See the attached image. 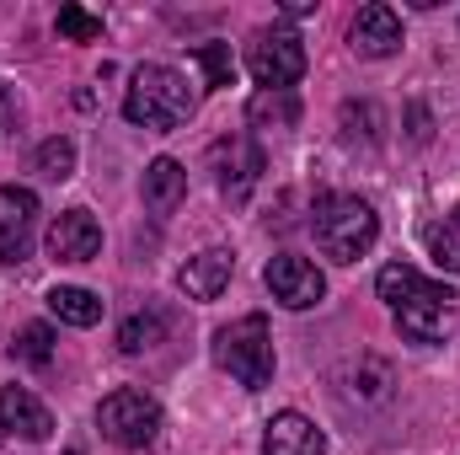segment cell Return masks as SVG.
<instances>
[{
  "label": "cell",
  "mask_w": 460,
  "mask_h": 455,
  "mask_svg": "<svg viewBox=\"0 0 460 455\" xmlns=\"http://www.w3.org/2000/svg\"><path fill=\"white\" fill-rule=\"evenodd\" d=\"M182 199H188V172H182L172 156L150 161V166H145V210H155V215H172Z\"/></svg>",
  "instance_id": "obj_15"
},
{
  "label": "cell",
  "mask_w": 460,
  "mask_h": 455,
  "mask_svg": "<svg viewBox=\"0 0 460 455\" xmlns=\"http://www.w3.org/2000/svg\"><path fill=\"white\" fill-rule=\"evenodd\" d=\"M38 172L54 177V183L75 177V145H70V139H43V145H38Z\"/></svg>",
  "instance_id": "obj_22"
},
{
  "label": "cell",
  "mask_w": 460,
  "mask_h": 455,
  "mask_svg": "<svg viewBox=\"0 0 460 455\" xmlns=\"http://www.w3.org/2000/svg\"><path fill=\"white\" fill-rule=\"evenodd\" d=\"M49 311H54L59 322H70V327H97V322H102V300H97L92 290H81V284L49 290Z\"/></svg>",
  "instance_id": "obj_16"
},
{
  "label": "cell",
  "mask_w": 460,
  "mask_h": 455,
  "mask_svg": "<svg viewBox=\"0 0 460 455\" xmlns=\"http://www.w3.org/2000/svg\"><path fill=\"white\" fill-rule=\"evenodd\" d=\"M327 434L305 418V413H279L262 434V455H322Z\"/></svg>",
  "instance_id": "obj_13"
},
{
  "label": "cell",
  "mask_w": 460,
  "mask_h": 455,
  "mask_svg": "<svg viewBox=\"0 0 460 455\" xmlns=\"http://www.w3.org/2000/svg\"><path fill=\"white\" fill-rule=\"evenodd\" d=\"M193 108H199V97L172 65H139L128 92H123V118L139 123V129H161V134L182 129L193 118Z\"/></svg>",
  "instance_id": "obj_2"
},
{
  "label": "cell",
  "mask_w": 460,
  "mask_h": 455,
  "mask_svg": "<svg viewBox=\"0 0 460 455\" xmlns=\"http://www.w3.org/2000/svg\"><path fill=\"white\" fill-rule=\"evenodd\" d=\"M102 252V226L92 220V210H65L49 226V257L54 263H92Z\"/></svg>",
  "instance_id": "obj_10"
},
{
  "label": "cell",
  "mask_w": 460,
  "mask_h": 455,
  "mask_svg": "<svg viewBox=\"0 0 460 455\" xmlns=\"http://www.w3.org/2000/svg\"><path fill=\"white\" fill-rule=\"evenodd\" d=\"M97 429H102V440H113L123 451H145L161 434V407L139 386H118L113 397H102V407H97Z\"/></svg>",
  "instance_id": "obj_5"
},
{
  "label": "cell",
  "mask_w": 460,
  "mask_h": 455,
  "mask_svg": "<svg viewBox=\"0 0 460 455\" xmlns=\"http://www.w3.org/2000/svg\"><path fill=\"white\" fill-rule=\"evenodd\" d=\"M193 59L204 65V81H209L215 92L235 81V59H230V43H199V49H193Z\"/></svg>",
  "instance_id": "obj_21"
},
{
  "label": "cell",
  "mask_w": 460,
  "mask_h": 455,
  "mask_svg": "<svg viewBox=\"0 0 460 455\" xmlns=\"http://www.w3.org/2000/svg\"><path fill=\"white\" fill-rule=\"evenodd\" d=\"M215 364L230 370V380H241L246 391L273 386V333L268 317H241L215 333Z\"/></svg>",
  "instance_id": "obj_4"
},
{
  "label": "cell",
  "mask_w": 460,
  "mask_h": 455,
  "mask_svg": "<svg viewBox=\"0 0 460 455\" xmlns=\"http://www.w3.org/2000/svg\"><path fill=\"white\" fill-rule=\"evenodd\" d=\"M311 230H316V246L332 263H358L375 246L380 220H375V210L358 193H322L316 210H311Z\"/></svg>",
  "instance_id": "obj_3"
},
{
  "label": "cell",
  "mask_w": 460,
  "mask_h": 455,
  "mask_svg": "<svg viewBox=\"0 0 460 455\" xmlns=\"http://www.w3.org/2000/svg\"><path fill=\"white\" fill-rule=\"evenodd\" d=\"M0 434H16V440H54V413L27 391V386H5L0 391Z\"/></svg>",
  "instance_id": "obj_11"
},
{
  "label": "cell",
  "mask_w": 460,
  "mask_h": 455,
  "mask_svg": "<svg viewBox=\"0 0 460 455\" xmlns=\"http://www.w3.org/2000/svg\"><path fill=\"white\" fill-rule=\"evenodd\" d=\"M209 166H215V183H220V193H226L230 204H246L252 188H257V177L268 172L262 145H257L252 134H226V139H215V145H209Z\"/></svg>",
  "instance_id": "obj_7"
},
{
  "label": "cell",
  "mask_w": 460,
  "mask_h": 455,
  "mask_svg": "<svg viewBox=\"0 0 460 455\" xmlns=\"http://www.w3.org/2000/svg\"><path fill=\"white\" fill-rule=\"evenodd\" d=\"M11 359H22V364H49V359H54V327H49V322H27V327L11 338Z\"/></svg>",
  "instance_id": "obj_20"
},
{
  "label": "cell",
  "mask_w": 460,
  "mask_h": 455,
  "mask_svg": "<svg viewBox=\"0 0 460 455\" xmlns=\"http://www.w3.org/2000/svg\"><path fill=\"white\" fill-rule=\"evenodd\" d=\"M246 123H257V129H295L300 123V97L295 92H257L246 103Z\"/></svg>",
  "instance_id": "obj_17"
},
{
  "label": "cell",
  "mask_w": 460,
  "mask_h": 455,
  "mask_svg": "<svg viewBox=\"0 0 460 455\" xmlns=\"http://www.w3.org/2000/svg\"><path fill=\"white\" fill-rule=\"evenodd\" d=\"M65 38H75V43H97L102 38V16H92V11H81V5H59V22H54Z\"/></svg>",
  "instance_id": "obj_23"
},
{
  "label": "cell",
  "mask_w": 460,
  "mask_h": 455,
  "mask_svg": "<svg viewBox=\"0 0 460 455\" xmlns=\"http://www.w3.org/2000/svg\"><path fill=\"white\" fill-rule=\"evenodd\" d=\"M262 279H268V290H273V300H279L284 311H311V306H322V295H327L322 268H316L311 257H295V252H279Z\"/></svg>",
  "instance_id": "obj_8"
},
{
  "label": "cell",
  "mask_w": 460,
  "mask_h": 455,
  "mask_svg": "<svg viewBox=\"0 0 460 455\" xmlns=\"http://www.w3.org/2000/svg\"><path fill=\"white\" fill-rule=\"evenodd\" d=\"M38 230V193L32 188H0V263H22L32 252Z\"/></svg>",
  "instance_id": "obj_9"
},
{
  "label": "cell",
  "mask_w": 460,
  "mask_h": 455,
  "mask_svg": "<svg viewBox=\"0 0 460 455\" xmlns=\"http://www.w3.org/2000/svg\"><path fill=\"white\" fill-rule=\"evenodd\" d=\"M246 70H252V81L262 92H289L305 76V43L295 32H284V27H262L246 43Z\"/></svg>",
  "instance_id": "obj_6"
},
{
  "label": "cell",
  "mask_w": 460,
  "mask_h": 455,
  "mask_svg": "<svg viewBox=\"0 0 460 455\" xmlns=\"http://www.w3.org/2000/svg\"><path fill=\"white\" fill-rule=\"evenodd\" d=\"M450 220H456V226H460V204H456V215H450Z\"/></svg>",
  "instance_id": "obj_25"
},
{
  "label": "cell",
  "mask_w": 460,
  "mask_h": 455,
  "mask_svg": "<svg viewBox=\"0 0 460 455\" xmlns=\"http://www.w3.org/2000/svg\"><path fill=\"white\" fill-rule=\"evenodd\" d=\"M161 338H166V317H161V311H134V317L118 327V348H123V353H145V348H155Z\"/></svg>",
  "instance_id": "obj_18"
},
{
  "label": "cell",
  "mask_w": 460,
  "mask_h": 455,
  "mask_svg": "<svg viewBox=\"0 0 460 455\" xmlns=\"http://www.w3.org/2000/svg\"><path fill=\"white\" fill-rule=\"evenodd\" d=\"M348 43H353V54H364V59H391V54L402 49V22H396V11H391V5H364V11L353 16V27H348Z\"/></svg>",
  "instance_id": "obj_12"
},
{
  "label": "cell",
  "mask_w": 460,
  "mask_h": 455,
  "mask_svg": "<svg viewBox=\"0 0 460 455\" xmlns=\"http://www.w3.org/2000/svg\"><path fill=\"white\" fill-rule=\"evenodd\" d=\"M230 268H235V257L215 246V252L188 257V268L177 273V284H182V295H188V300H220V290L230 284Z\"/></svg>",
  "instance_id": "obj_14"
},
{
  "label": "cell",
  "mask_w": 460,
  "mask_h": 455,
  "mask_svg": "<svg viewBox=\"0 0 460 455\" xmlns=\"http://www.w3.org/2000/svg\"><path fill=\"white\" fill-rule=\"evenodd\" d=\"M423 246H429V257L439 263V268H450L460 273V226L445 215V220H429L423 226Z\"/></svg>",
  "instance_id": "obj_19"
},
{
  "label": "cell",
  "mask_w": 460,
  "mask_h": 455,
  "mask_svg": "<svg viewBox=\"0 0 460 455\" xmlns=\"http://www.w3.org/2000/svg\"><path fill=\"white\" fill-rule=\"evenodd\" d=\"M412 139H418V145H429V134H434V129H429V108H423V103H412Z\"/></svg>",
  "instance_id": "obj_24"
},
{
  "label": "cell",
  "mask_w": 460,
  "mask_h": 455,
  "mask_svg": "<svg viewBox=\"0 0 460 455\" xmlns=\"http://www.w3.org/2000/svg\"><path fill=\"white\" fill-rule=\"evenodd\" d=\"M375 290H380V300L396 311V327H402V338L412 343H445V333L456 327V290L450 284H434V279H423L418 268H407V263H385L380 273H375Z\"/></svg>",
  "instance_id": "obj_1"
}]
</instances>
